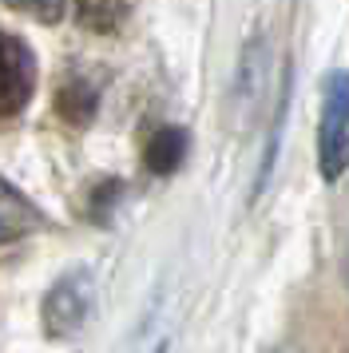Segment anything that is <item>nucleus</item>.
I'll use <instances>...</instances> for the list:
<instances>
[{
  "instance_id": "obj_6",
  "label": "nucleus",
  "mask_w": 349,
  "mask_h": 353,
  "mask_svg": "<svg viewBox=\"0 0 349 353\" xmlns=\"http://www.w3.org/2000/svg\"><path fill=\"white\" fill-rule=\"evenodd\" d=\"M187 147H190V139L183 128H159V131H151V139L143 147V163H147L151 175H171V171L183 167Z\"/></svg>"
},
{
  "instance_id": "obj_2",
  "label": "nucleus",
  "mask_w": 349,
  "mask_h": 353,
  "mask_svg": "<svg viewBox=\"0 0 349 353\" xmlns=\"http://www.w3.org/2000/svg\"><path fill=\"white\" fill-rule=\"evenodd\" d=\"M349 167V72H337L326 88V115L317 131V171L337 183Z\"/></svg>"
},
{
  "instance_id": "obj_4",
  "label": "nucleus",
  "mask_w": 349,
  "mask_h": 353,
  "mask_svg": "<svg viewBox=\"0 0 349 353\" xmlns=\"http://www.w3.org/2000/svg\"><path fill=\"white\" fill-rule=\"evenodd\" d=\"M44 226L48 219L40 214V207L24 191H16L8 179H0V246H12V242L28 239Z\"/></svg>"
},
{
  "instance_id": "obj_1",
  "label": "nucleus",
  "mask_w": 349,
  "mask_h": 353,
  "mask_svg": "<svg viewBox=\"0 0 349 353\" xmlns=\"http://www.w3.org/2000/svg\"><path fill=\"white\" fill-rule=\"evenodd\" d=\"M95 305V282L92 274L83 270H68L60 274L44 294V305H40V325L52 341H63V337H76L83 330V321L92 318Z\"/></svg>"
},
{
  "instance_id": "obj_5",
  "label": "nucleus",
  "mask_w": 349,
  "mask_h": 353,
  "mask_svg": "<svg viewBox=\"0 0 349 353\" xmlns=\"http://www.w3.org/2000/svg\"><path fill=\"white\" fill-rule=\"evenodd\" d=\"M95 108H99V88H95L83 72H68L56 88V112H60L63 123L72 128H88L95 119Z\"/></svg>"
},
{
  "instance_id": "obj_9",
  "label": "nucleus",
  "mask_w": 349,
  "mask_h": 353,
  "mask_svg": "<svg viewBox=\"0 0 349 353\" xmlns=\"http://www.w3.org/2000/svg\"><path fill=\"white\" fill-rule=\"evenodd\" d=\"M123 191V183H115V179H111V183H99V187H95V194H92V219L95 223H103V207H115V194Z\"/></svg>"
},
{
  "instance_id": "obj_10",
  "label": "nucleus",
  "mask_w": 349,
  "mask_h": 353,
  "mask_svg": "<svg viewBox=\"0 0 349 353\" xmlns=\"http://www.w3.org/2000/svg\"><path fill=\"white\" fill-rule=\"evenodd\" d=\"M346 282H349V250H346Z\"/></svg>"
},
{
  "instance_id": "obj_7",
  "label": "nucleus",
  "mask_w": 349,
  "mask_h": 353,
  "mask_svg": "<svg viewBox=\"0 0 349 353\" xmlns=\"http://www.w3.org/2000/svg\"><path fill=\"white\" fill-rule=\"evenodd\" d=\"M135 0H76V20L88 32L99 36H115L131 20Z\"/></svg>"
},
{
  "instance_id": "obj_8",
  "label": "nucleus",
  "mask_w": 349,
  "mask_h": 353,
  "mask_svg": "<svg viewBox=\"0 0 349 353\" xmlns=\"http://www.w3.org/2000/svg\"><path fill=\"white\" fill-rule=\"evenodd\" d=\"M4 4L16 8V12H24V17H32V20H60L72 0H4Z\"/></svg>"
},
{
  "instance_id": "obj_3",
  "label": "nucleus",
  "mask_w": 349,
  "mask_h": 353,
  "mask_svg": "<svg viewBox=\"0 0 349 353\" xmlns=\"http://www.w3.org/2000/svg\"><path fill=\"white\" fill-rule=\"evenodd\" d=\"M36 92V56L20 36L0 28V119L20 115Z\"/></svg>"
}]
</instances>
